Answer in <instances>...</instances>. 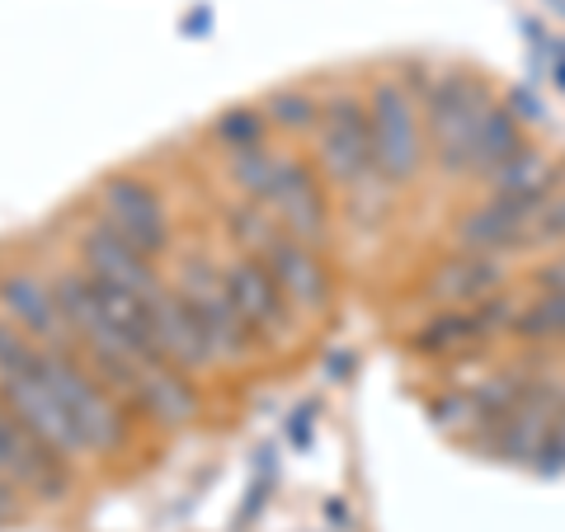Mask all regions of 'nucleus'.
<instances>
[{"mask_svg":"<svg viewBox=\"0 0 565 532\" xmlns=\"http://www.w3.org/2000/svg\"><path fill=\"white\" fill-rule=\"evenodd\" d=\"M232 184L241 189L245 203L264 208L278 222V232H288L292 241L321 245L330 241V203L316 174L302 156H274L269 147H250V151H232L226 156Z\"/></svg>","mask_w":565,"mask_h":532,"instance_id":"1","label":"nucleus"},{"mask_svg":"<svg viewBox=\"0 0 565 532\" xmlns=\"http://www.w3.org/2000/svg\"><path fill=\"white\" fill-rule=\"evenodd\" d=\"M39 377L66 405L90 457H118L132 443V405L81 359V349H39Z\"/></svg>","mask_w":565,"mask_h":532,"instance_id":"2","label":"nucleus"},{"mask_svg":"<svg viewBox=\"0 0 565 532\" xmlns=\"http://www.w3.org/2000/svg\"><path fill=\"white\" fill-rule=\"evenodd\" d=\"M316 166L334 184L353 193V199H382L386 180L373 161V128H367V99L359 95H330L321 104V123H316Z\"/></svg>","mask_w":565,"mask_h":532,"instance_id":"3","label":"nucleus"},{"mask_svg":"<svg viewBox=\"0 0 565 532\" xmlns=\"http://www.w3.org/2000/svg\"><path fill=\"white\" fill-rule=\"evenodd\" d=\"M174 292L184 297L193 326L203 330L212 368H222V372L245 368V359H250V349H255V334L241 321L232 288H226V278H222V264H212L207 255H184L180 274H174Z\"/></svg>","mask_w":565,"mask_h":532,"instance_id":"4","label":"nucleus"},{"mask_svg":"<svg viewBox=\"0 0 565 532\" xmlns=\"http://www.w3.org/2000/svg\"><path fill=\"white\" fill-rule=\"evenodd\" d=\"M490 91L467 71H444L434 76V91L424 95L419 114H424V132H429L434 161L444 166L448 174H467L471 170V141L476 128L490 109Z\"/></svg>","mask_w":565,"mask_h":532,"instance_id":"5","label":"nucleus"},{"mask_svg":"<svg viewBox=\"0 0 565 532\" xmlns=\"http://www.w3.org/2000/svg\"><path fill=\"white\" fill-rule=\"evenodd\" d=\"M367 128H373V161L386 184H411L429 161L424 114L401 81H373L367 91Z\"/></svg>","mask_w":565,"mask_h":532,"instance_id":"6","label":"nucleus"},{"mask_svg":"<svg viewBox=\"0 0 565 532\" xmlns=\"http://www.w3.org/2000/svg\"><path fill=\"white\" fill-rule=\"evenodd\" d=\"M95 208H99V222L147 259H161L170 251L174 241L170 212L147 180H137V174H104L95 189Z\"/></svg>","mask_w":565,"mask_h":532,"instance_id":"7","label":"nucleus"},{"mask_svg":"<svg viewBox=\"0 0 565 532\" xmlns=\"http://www.w3.org/2000/svg\"><path fill=\"white\" fill-rule=\"evenodd\" d=\"M264 269L274 274L282 301H288V311L297 316V321H316V316L330 311V264L326 255L316 251V245L307 241H292L288 232H278L269 245H264Z\"/></svg>","mask_w":565,"mask_h":532,"instance_id":"8","label":"nucleus"},{"mask_svg":"<svg viewBox=\"0 0 565 532\" xmlns=\"http://www.w3.org/2000/svg\"><path fill=\"white\" fill-rule=\"evenodd\" d=\"M222 278H226V288H232V301H236L241 321L250 326L255 344L278 349L282 340H288L292 326H297V316L288 311V301H282L278 283H274L269 269H264V259H259V255L236 251L232 259L222 264Z\"/></svg>","mask_w":565,"mask_h":532,"instance_id":"9","label":"nucleus"},{"mask_svg":"<svg viewBox=\"0 0 565 532\" xmlns=\"http://www.w3.org/2000/svg\"><path fill=\"white\" fill-rule=\"evenodd\" d=\"M0 476L20 494H33L43 504H57L71 494V467L62 457H52L20 419H10L6 405H0Z\"/></svg>","mask_w":565,"mask_h":532,"instance_id":"10","label":"nucleus"},{"mask_svg":"<svg viewBox=\"0 0 565 532\" xmlns=\"http://www.w3.org/2000/svg\"><path fill=\"white\" fill-rule=\"evenodd\" d=\"M0 316L39 349H76L52 283L33 278L29 269H0Z\"/></svg>","mask_w":565,"mask_h":532,"instance_id":"11","label":"nucleus"},{"mask_svg":"<svg viewBox=\"0 0 565 532\" xmlns=\"http://www.w3.org/2000/svg\"><path fill=\"white\" fill-rule=\"evenodd\" d=\"M141 307H147V330H151V344L161 349V359H170L180 372H189V377H203V372H212V353H207L203 330L193 326L184 297L174 292L170 278H166V288L156 297H147Z\"/></svg>","mask_w":565,"mask_h":532,"instance_id":"12","label":"nucleus"},{"mask_svg":"<svg viewBox=\"0 0 565 532\" xmlns=\"http://www.w3.org/2000/svg\"><path fill=\"white\" fill-rule=\"evenodd\" d=\"M504 269H500V255H467L457 251L452 259H444L438 269L424 283V297L434 301L438 311H457V307H481L500 292Z\"/></svg>","mask_w":565,"mask_h":532,"instance_id":"13","label":"nucleus"},{"mask_svg":"<svg viewBox=\"0 0 565 532\" xmlns=\"http://www.w3.org/2000/svg\"><path fill=\"white\" fill-rule=\"evenodd\" d=\"M523 151H527V141L519 132L514 109L490 104L486 118H481V128H476V141H471V170L467 174H481V180H490V174H500Z\"/></svg>","mask_w":565,"mask_h":532,"instance_id":"14","label":"nucleus"},{"mask_svg":"<svg viewBox=\"0 0 565 532\" xmlns=\"http://www.w3.org/2000/svg\"><path fill=\"white\" fill-rule=\"evenodd\" d=\"M212 137L232 151H250V147H264V137H269V118H264L259 104H236V109H222L212 118Z\"/></svg>","mask_w":565,"mask_h":532,"instance_id":"15","label":"nucleus"},{"mask_svg":"<svg viewBox=\"0 0 565 532\" xmlns=\"http://www.w3.org/2000/svg\"><path fill=\"white\" fill-rule=\"evenodd\" d=\"M259 109L282 132H316V123H321V104H316V95L297 91V85H288V91H274L269 99L259 104Z\"/></svg>","mask_w":565,"mask_h":532,"instance_id":"16","label":"nucleus"},{"mask_svg":"<svg viewBox=\"0 0 565 532\" xmlns=\"http://www.w3.org/2000/svg\"><path fill=\"white\" fill-rule=\"evenodd\" d=\"M514 334H523V340H565V292H542L523 301Z\"/></svg>","mask_w":565,"mask_h":532,"instance_id":"17","label":"nucleus"},{"mask_svg":"<svg viewBox=\"0 0 565 532\" xmlns=\"http://www.w3.org/2000/svg\"><path fill=\"white\" fill-rule=\"evenodd\" d=\"M14 519H20V490H14L6 476H0V528L14 523Z\"/></svg>","mask_w":565,"mask_h":532,"instance_id":"18","label":"nucleus"}]
</instances>
